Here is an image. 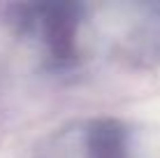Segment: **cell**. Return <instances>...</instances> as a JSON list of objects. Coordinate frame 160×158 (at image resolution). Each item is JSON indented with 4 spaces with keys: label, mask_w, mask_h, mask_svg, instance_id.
Returning <instances> with one entry per match:
<instances>
[{
    "label": "cell",
    "mask_w": 160,
    "mask_h": 158,
    "mask_svg": "<svg viewBox=\"0 0 160 158\" xmlns=\"http://www.w3.org/2000/svg\"><path fill=\"white\" fill-rule=\"evenodd\" d=\"M79 5H30L23 7V23L37 33L53 61L68 63L77 54Z\"/></svg>",
    "instance_id": "6da1fadb"
},
{
    "label": "cell",
    "mask_w": 160,
    "mask_h": 158,
    "mask_svg": "<svg viewBox=\"0 0 160 158\" xmlns=\"http://www.w3.org/2000/svg\"><path fill=\"white\" fill-rule=\"evenodd\" d=\"M86 158H130V133L116 119H95L86 128Z\"/></svg>",
    "instance_id": "7a4b0ae2"
}]
</instances>
